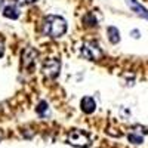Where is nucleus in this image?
Masks as SVG:
<instances>
[{"label": "nucleus", "instance_id": "nucleus-1", "mask_svg": "<svg viewBox=\"0 0 148 148\" xmlns=\"http://www.w3.org/2000/svg\"><path fill=\"white\" fill-rule=\"evenodd\" d=\"M42 31L51 39H58L67 31V21L58 15H47L42 22Z\"/></svg>", "mask_w": 148, "mask_h": 148}, {"label": "nucleus", "instance_id": "nucleus-2", "mask_svg": "<svg viewBox=\"0 0 148 148\" xmlns=\"http://www.w3.org/2000/svg\"><path fill=\"white\" fill-rule=\"evenodd\" d=\"M67 142L73 147H77V148H89L90 144H92L89 135L82 129L70 130L68 135H67Z\"/></svg>", "mask_w": 148, "mask_h": 148}, {"label": "nucleus", "instance_id": "nucleus-3", "mask_svg": "<svg viewBox=\"0 0 148 148\" xmlns=\"http://www.w3.org/2000/svg\"><path fill=\"white\" fill-rule=\"evenodd\" d=\"M80 53L84 59H89V61H98L101 59L102 56V51L99 45L93 40H89V42H84L82 45V49H80Z\"/></svg>", "mask_w": 148, "mask_h": 148}, {"label": "nucleus", "instance_id": "nucleus-4", "mask_svg": "<svg viewBox=\"0 0 148 148\" xmlns=\"http://www.w3.org/2000/svg\"><path fill=\"white\" fill-rule=\"evenodd\" d=\"M42 71H43V74L47 79H56L59 71H61V61L56 59V58H47V59H45Z\"/></svg>", "mask_w": 148, "mask_h": 148}, {"label": "nucleus", "instance_id": "nucleus-5", "mask_svg": "<svg viewBox=\"0 0 148 148\" xmlns=\"http://www.w3.org/2000/svg\"><path fill=\"white\" fill-rule=\"evenodd\" d=\"M127 6L132 9L133 14H136L139 18H144V19H148V9L144 8L138 0H126Z\"/></svg>", "mask_w": 148, "mask_h": 148}, {"label": "nucleus", "instance_id": "nucleus-6", "mask_svg": "<svg viewBox=\"0 0 148 148\" xmlns=\"http://www.w3.org/2000/svg\"><path fill=\"white\" fill-rule=\"evenodd\" d=\"M39 56V52L36 51L34 47H27L25 51L22 52V65H25L27 68L31 67L34 64V61Z\"/></svg>", "mask_w": 148, "mask_h": 148}, {"label": "nucleus", "instance_id": "nucleus-7", "mask_svg": "<svg viewBox=\"0 0 148 148\" xmlns=\"http://www.w3.org/2000/svg\"><path fill=\"white\" fill-rule=\"evenodd\" d=\"M80 107H82V111L86 114H92L93 111L96 110V102L93 98L90 96H84L82 98V101H80Z\"/></svg>", "mask_w": 148, "mask_h": 148}, {"label": "nucleus", "instance_id": "nucleus-8", "mask_svg": "<svg viewBox=\"0 0 148 148\" xmlns=\"http://www.w3.org/2000/svg\"><path fill=\"white\" fill-rule=\"evenodd\" d=\"M148 132H138L136 127H135V130H132L129 135H127V139L132 142V144H142L144 142V135H147Z\"/></svg>", "mask_w": 148, "mask_h": 148}, {"label": "nucleus", "instance_id": "nucleus-9", "mask_svg": "<svg viewBox=\"0 0 148 148\" xmlns=\"http://www.w3.org/2000/svg\"><path fill=\"white\" fill-rule=\"evenodd\" d=\"M3 16H6V18H9V19H16V18H19V10H18V8L14 6V5H8V6L3 9Z\"/></svg>", "mask_w": 148, "mask_h": 148}, {"label": "nucleus", "instance_id": "nucleus-10", "mask_svg": "<svg viewBox=\"0 0 148 148\" xmlns=\"http://www.w3.org/2000/svg\"><path fill=\"white\" fill-rule=\"evenodd\" d=\"M107 34H108V40L113 45H117L120 42V31L116 27H108L107 28Z\"/></svg>", "mask_w": 148, "mask_h": 148}, {"label": "nucleus", "instance_id": "nucleus-11", "mask_svg": "<svg viewBox=\"0 0 148 148\" xmlns=\"http://www.w3.org/2000/svg\"><path fill=\"white\" fill-rule=\"evenodd\" d=\"M47 110H49V107H47V102H46V101H40L39 105H37V108H36L37 114H39L40 117H45V116H46V111H47Z\"/></svg>", "mask_w": 148, "mask_h": 148}, {"label": "nucleus", "instance_id": "nucleus-12", "mask_svg": "<svg viewBox=\"0 0 148 148\" xmlns=\"http://www.w3.org/2000/svg\"><path fill=\"white\" fill-rule=\"evenodd\" d=\"M83 22L86 24V25H89V27H98V21L93 18V14H88L83 18Z\"/></svg>", "mask_w": 148, "mask_h": 148}, {"label": "nucleus", "instance_id": "nucleus-13", "mask_svg": "<svg viewBox=\"0 0 148 148\" xmlns=\"http://www.w3.org/2000/svg\"><path fill=\"white\" fill-rule=\"evenodd\" d=\"M14 2H15L16 5H21V6H25V5H31V3H34L36 0H14Z\"/></svg>", "mask_w": 148, "mask_h": 148}, {"label": "nucleus", "instance_id": "nucleus-14", "mask_svg": "<svg viewBox=\"0 0 148 148\" xmlns=\"http://www.w3.org/2000/svg\"><path fill=\"white\" fill-rule=\"evenodd\" d=\"M3 53H5V43L3 40H0V58L3 56Z\"/></svg>", "mask_w": 148, "mask_h": 148}, {"label": "nucleus", "instance_id": "nucleus-15", "mask_svg": "<svg viewBox=\"0 0 148 148\" xmlns=\"http://www.w3.org/2000/svg\"><path fill=\"white\" fill-rule=\"evenodd\" d=\"M132 34H133L135 39H138V37H139V31H132Z\"/></svg>", "mask_w": 148, "mask_h": 148}, {"label": "nucleus", "instance_id": "nucleus-16", "mask_svg": "<svg viewBox=\"0 0 148 148\" xmlns=\"http://www.w3.org/2000/svg\"><path fill=\"white\" fill-rule=\"evenodd\" d=\"M5 3V0H0V8H2V5Z\"/></svg>", "mask_w": 148, "mask_h": 148}]
</instances>
